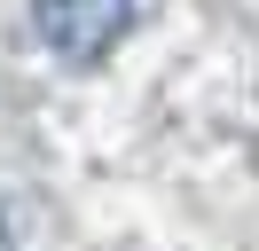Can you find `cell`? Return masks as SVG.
I'll return each instance as SVG.
<instances>
[{"label":"cell","mask_w":259,"mask_h":251,"mask_svg":"<svg viewBox=\"0 0 259 251\" xmlns=\"http://www.w3.org/2000/svg\"><path fill=\"white\" fill-rule=\"evenodd\" d=\"M0 251H16V235H8V220H0Z\"/></svg>","instance_id":"2"},{"label":"cell","mask_w":259,"mask_h":251,"mask_svg":"<svg viewBox=\"0 0 259 251\" xmlns=\"http://www.w3.org/2000/svg\"><path fill=\"white\" fill-rule=\"evenodd\" d=\"M32 24L63 63H102L134 31V0H32Z\"/></svg>","instance_id":"1"}]
</instances>
